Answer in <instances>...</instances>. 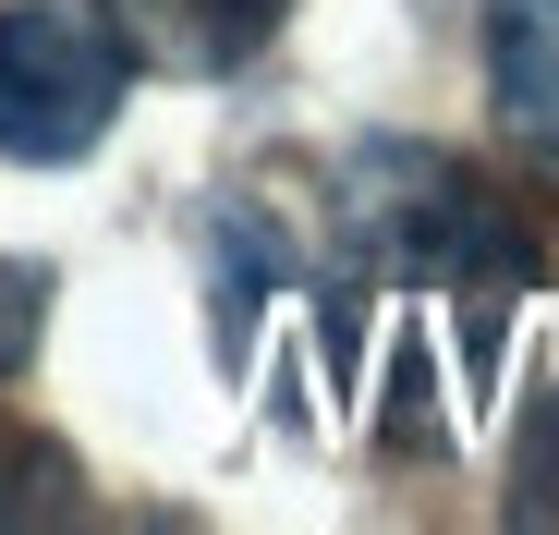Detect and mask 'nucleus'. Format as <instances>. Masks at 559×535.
<instances>
[{
	"mask_svg": "<svg viewBox=\"0 0 559 535\" xmlns=\"http://www.w3.org/2000/svg\"><path fill=\"white\" fill-rule=\"evenodd\" d=\"M341 195H353V231L378 243V255L402 268V281H414V293H450L475 329H499V305L547 281V255H535L523 207L487 183L475 158H450V146L378 134V146H353Z\"/></svg>",
	"mask_w": 559,
	"mask_h": 535,
	"instance_id": "nucleus-1",
	"label": "nucleus"
},
{
	"mask_svg": "<svg viewBox=\"0 0 559 535\" xmlns=\"http://www.w3.org/2000/svg\"><path fill=\"white\" fill-rule=\"evenodd\" d=\"M134 98V37L110 0H0V158L61 170Z\"/></svg>",
	"mask_w": 559,
	"mask_h": 535,
	"instance_id": "nucleus-2",
	"label": "nucleus"
},
{
	"mask_svg": "<svg viewBox=\"0 0 559 535\" xmlns=\"http://www.w3.org/2000/svg\"><path fill=\"white\" fill-rule=\"evenodd\" d=\"M487 110L559 195V0H487Z\"/></svg>",
	"mask_w": 559,
	"mask_h": 535,
	"instance_id": "nucleus-3",
	"label": "nucleus"
},
{
	"mask_svg": "<svg viewBox=\"0 0 559 535\" xmlns=\"http://www.w3.org/2000/svg\"><path fill=\"white\" fill-rule=\"evenodd\" d=\"M134 61H170V73H243L280 25H293V0H110Z\"/></svg>",
	"mask_w": 559,
	"mask_h": 535,
	"instance_id": "nucleus-4",
	"label": "nucleus"
},
{
	"mask_svg": "<svg viewBox=\"0 0 559 535\" xmlns=\"http://www.w3.org/2000/svg\"><path fill=\"white\" fill-rule=\"evenodd\" d=\"M37 523H85V463L49 426L0 414V535H37Z\"/></svg>",
	"mask_w": 559,
	"mask_h": 535,
	"instance_id": "nucleus-5",
	"label": "nucleus"
},
{
	"mask_svg": "<svg viewBox=\"0 0 559 535\" xmlns=\"http://www.w3.org/2000/svg\"><path fill=\"white\" fill-rule=\"evenodd\" d=\"M37 341H49V268L0 255V378H25V366H37Z\"/></svg>",
	"mask_w": 559,
	"mask_h": 535,
	"instance_id": "nucleus-6",
	"label": "nucleus"
}]
</instances>
